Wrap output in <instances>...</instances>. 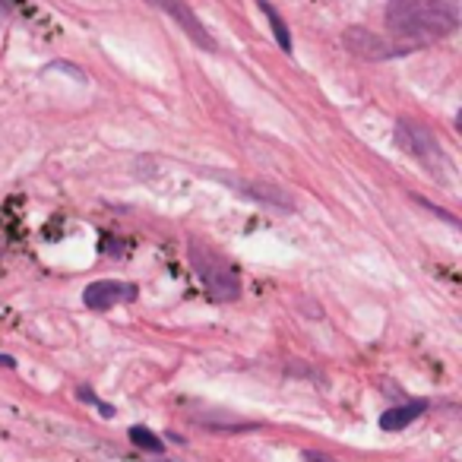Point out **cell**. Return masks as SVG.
<instances>
[{
	"label": "cell",
	"mask_w": 462,
	"mask_h": 462,
	"mask_svg": "<svg viewBox=\"0 0 462 462\" xmlns=\"http://www.w3.org/2000/svg\"><path fill=\"white\" fill-rule=\"evenodd\" d=\"M424 411H428V399H411V402L393 405V409H386L383 415H380V428L402 430V428H409L411 421H418Z\"/></svg>",
	"instance_id": "obj_8"
},
{
	"label": "cell",
	"mask_w": 462,
	"mask_h": 462,
	"mask_svg": "<svg viewBox=\"0 0 462 462\" xmlns=\"http://www.w3.org/2000/svg\"><path fill=\"white\" fill-rule=\"evenodd\" d=\"M187 257H190L193 273H197V279L203 282L206 295H209L212 301H218V304L238 301L241 298V279L228 260L218 257L212 247L197 245V241L190 245V254H187Z\"/></svg>",
	"instance_id": "obj_2"
},
{
	"label": "cell",
	"mask_w": 462,
	"mask_h": 462,
	"mask_svg": "<svg viewBox=\"0 0 462 462\" xmlns=\"http://www.w3.org/2000/svg\"><path fill=\"white\" fill-rule=\"evenodd\" d=\"M79 399H83V402H89V405H96V409L102 411L105 418H115V409H111V405H105V402H98V399L92 396L89 386H79Z\"/></svg>",
	"instance_id": "obj_11"
},
{
	"label": "cell",
	"mask_w": 462,
	"mask_h": 462,
	"mask_svg": "<svg viewBox=\"0 0 462 462\" xmlns=\"http://www.w3.org/2000/svg\"><path fill=\"white\" fill-rule=\"evenodd\" d=\"M396 143L405 155H411L415 162H421L428 171H447V152H443L437 134L421 121H411V117H399L396 121Z\"/></svg>",
	"instance_id": "obj_3"
},
{
	"label": "cell",
	"mask_w": 462,
	"mask_h": 462,
	"mask_svg": "<svg viewBox=\"0 0 462 462\" xmlns=\"http://www.w3.org/2000/svg\"><path fill=\"white\" fill-rule=\"evenodd\" d=\"M206 178L231 187L235 193H241V197L251 199V203H257V206H270V209H279V212H295V199H291V193H285L282 187H276V184H266V180L231 178L228 171H206Z\"/></svg>",
	"instance_id": "obj_4"
},
{
	"label": "cell",
	"mask_w": 462,
	"mask_h": 462,
	"mask_svg": "<svg viewBox=\"0 0 462 462\" xmlns=\"http://www.w3.org/2000/svg\"><path fill=\"white\" fill-rule=\"evenodd\" d=\"M304 462H336V459L327 453H320V449H308V453H304Z\"/></svg>",
	"instance_id": "obj_12"
},
{
	"label": "cell",
	"mask_w": 462,
	"mask_h": 462,
	"mask_svg": "<svg viewBox=\"0 0 462 462\" xmlns=\"http://www.w3.org/2000/svg\"><path fill=\"white\" fill-rule=\"evenodd\" d=\"M136 285L130 282H117V279H98V282L86 285L83 291V304L89 310H108L117 308V304H130L136 301Z\"/></svg>",
	"instance_id": "obj_7"
},
{
	"label": "cell",
	"mask_w": 462,
	"mask_h": 462,
	"mask_svg": "<svg viewBox=\"0 0 462 462\" xmlns=\"http://www.w3.org/2000/svg\"><path fill=\"white\" fill-rule=\"evenodd\" d=\"M146 4H152V7H159L162 14H168L174 20V26H180L187 35H190L193 42H197V48H203V51H218L216 39L209 35V29L199 23V16L193 14L190 7H187L184 0H146Z\"/></svg>",
	"instance_id": "obj_6"
},
{
	"label": "cell",
	"mask_w": 462,
	"mask_h": 462,
	"mask_svg": "<svg viewBox=\"0 0 462 462\" xmlns=\"http://www.w3.org/2000/svg\"><path fill=\"white\" fill-rule=\"evenodd\" d=\"M257 7L266 14V20H270V29H273V35H276V42H279V48H285V54H291L295 48H291V32H289V26H285V20L279 16V10L273 7L270 0H257Z\"/></svg>",
	"instance_id": "obj_9"
},
{
	"label": "cell",
	"mask_w": 462,
	"mask_h": 462,
	"mask_svg": "<svg viewBox=\"0 0 462 462\" xmlns=\"http://www.w3.org/2000/svg\"><path fill=\"white\" fill-rule=\"evenodd\" d=\"M0 365H7V367H14V358H0Z\"/></svg>",
	"instance_id": "obj_13"
},
{
	"label": "cell",
	"mask_w": 462,
	"mask_h": 462,
	"mask_svg": "<svg viewBox=\"0 0 462 462\" xmlns=\"http://www.w3.org/2000/svg\"><path fill=\"white\" fill-rule=\"evenodd\" d=\"M127 437L134 440V447L146 449V453H165V440H162L159 434H152L149 428H143V424H134V428L127 430Z\"/></svg>",
	"instance_id": "obj_10"
},
{
	"label": "cell",
	"mask_w": 462,
	"mask_h": 462,
	"mask_svg": "<svg viewBox=\"0 0 462 462\" xmlns=\"http://www.w3.org/2000/svg\"><path fill=\"white\" fill-rule=\"evenodd\" d=\"M342 45H346L348 51H352L355 58H361V60H393V58H399V54L409 51V48L390 45V42L380 39L377 32H371V29H365V26L346 29V35H342Z\"/></svg>",
	"instance_id": "obj_5"
},
{
	"label": "cell",
	"mask_w": 462,
	"mask_h": 462,
	"mask_svg": "<svg viewBox=\"0 0 462 462\" xmlns=\"http://www.w3.org/2000/svg\"><path fill=\"white\" fill-rule=\"evenodd\" d=\"M386 29L405 45H430L459 29L456 0H390L383 10Z\"/></svg>",
	"instance_id": "obj_1"
}]
</instances>
